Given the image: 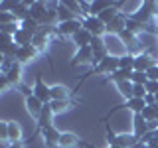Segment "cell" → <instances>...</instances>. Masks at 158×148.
Masks as SVG:
<instances>
[{
	"mask_svg": "<svg viewBox=\"0 0 158 148\" xmlns=\"http://www.w3.org/2000/svg\"><path fill=\"white\" fill-rule=\"evenodd\" d=\"M8 148H24V144H22V140H20V142H10Z\"/></svg>",
	"mask_w": 158,
	"mask_h": 148,
	"instance_id": "obj_42",
	"label": "cell"
},
{
	"mask_svg": "<svg viewBox=\"0 0 158 148\" xmlns=\"http://www.w3.org/2000/svg\"><path fill=\"white\" fill-rule=\"evenodd\" d=\"M0 136H2V140H8V122L0 125Z\"/></svg>",
	"mask_w": 158,
	"mask_h": 148,
	"instance_id": "obj_39",
	"label": "cell"
},
{
	"mask_svg": "<svg viewBox=\"0 0 158 148\" xmlns=\"http://www.w3.org/2000/svg\"><path fill=\"white\" fill-rule=\"evenodd\" d=\"M144 87H146L148 95H158V81H148Z\"/></svg>",
	"mask_w": 158,
	"mask_h": 148,
	"instance_id": "obj_38",
	"label": "cell"
},
{
	"mask_svg": "<svg viewBox=\"0 0 158 148\" xmlns=\"http://www.w3.org/2000/svg\"><path fill=\"white\" fill-rule=\"evenodd\" d=\"M156 18H158V14H156Z\"/></svg>",
	"mask_w": 158,
	"mask_h": 148,
	"instance_id": "obj_46",
	"label": "cell"
},
{
	"mask_svg": "<svg viewBox=\"0 0 158 148\" xmlns=\"http://www.w3.org/2000/svg\"><path fill=\"white\" fill-rule=\"evenodd\" d=\"M146 146H148V148H158V136H156V138H152V140L148 142Z\"/></svg>",
	"mask_w": 158,
	"mask_h": 148,
	"instance_id": "obj_41",
	"label": "cell"
},
{
	"mask_svg": "<svg viewBox=\"0 0 158 148\" xmlns=\"http://www.w3.org/2000/svg\"><path fill=\"white\" fill-rule=\"evenodd\" d=\"M20 75H22V65H20V63L16 61V63L12 65V69H10V71H8L4 77L8 79L10 87H16V85H20Z\"/></svg>",
	"mask_w": 158,
	"mask_h": 148,
	"instance_id": "obj_17",
	"label": "cell"
},
{
	"mask_svg": "<svg viewBox=\"0 0 158 148\" xmlns=\"http://www.w3.org/2000/svg\"><path fill=\"white\" fill-rule=\"evenodd\" d=\"M118 69L135 71V56H132V53H125V56H121V57H118Z\"/></svg>",
	"mask_w": 158,
	"mask_h": 148,
	"instance_id": "obj_22",
	"label": "cell"
},
{
	"mask_svg": "<svg viewBox=\"0 0 158 148\" xmlns=\"http://www.w3.org/2000/svg\"><path fill=\"white\" fill-rule=\"evenodd\" d=\"M131 75H132V71H125V69H117L115 73H111L109 75V81H113V83H123V81H131Z\"/></svg>",
	"mask_w": 158,
	"mask_h": 148,
	"instance_id": "obj_24",
	"label": "cell"
},
{
	"mask_svg": "<svg viewBox=\"0 0 158 148\" xmlns=\"http://www.w3.org/2000/svg\"><path fill=\"white\" fill-rule=\"evenodd\" d=\"M156 105H158V95H156Z\"/></svg>",
	"mask_w": 158,
	"mask_h": 148,
	"instance_id": "obj_45",
	"label": "cell"
},
{
	"mask_svg": "<svg viewBox=\"0 0 158 148\" xmlns=\"http://www.w3.org/2000/svg\"><path fill=\"white\" fill-rule=\"evenodd\" d=\"M109 148H121V146H109Z\"/></svg>",
	"mask_w": 158,
	"mask_h": 148,
	"instance_id": "obj_44",
	"label": "cell"
},
{
	"mask_svg": "<svg viewBox=\"0 0 158 148\" xmlns=\"http://www.w3.org/2000/svg\"><path fill=\"white\" fill-rule=\"evenodd\" d=\"M20 138H22L20 126L16 125V122H8V140L10 142H20Z\"/></svg>",
	"mask_w": 158,
	"mask_h": 148,
	"instance_id": "obj_29",
	"label": "cell"
},
{
	"mask_svg": "<svg viewBox=\"0 0 158 148\" xmlns=\"http://www.w3.org/2000/svg\"><path fill=\"white\" fill-rule=\"evenodd\" d=\"M52 118H53V111H52V107H49V105H44L42 115L38 117V126H40V130H44L46 126L52 125Z\"/></svg>",
	"mask_w": 158,
	"mask_h": 148,
	"instance_id": "obj_18",
	"label": "cell"
},
{
	"mask_svg": "<svg viewBox=\"0 0 158 148\" xmlns=\"http://www.w3.org/2000/svg\"><path fill=\"white\" fill-rule=\"evenodd\" d=\"M14 42H16V46H20V47L32 46V42H34V34H30L28 30H24V28H20L18 32H16V36H14Z\"/></svg>",
	"mask_w": 158,
	"mask_h": 148,
	"instance_id": "obj_15",
	"label": "cell"
},
{
	"mask_svg": "<svg viewBox=\"0 0 158 148\" xmlns=\"http://www.w3.org/2000/svg\"><path fill=\"white\" fill-rule=\"evenodd\" d=\"M127 109H128V111H132L135 115H140V113L146 109V103H144V99H136V97H132L131 101H127Z\"/></svg>",
	"mask_w": 158,
	"mask_h": 148,
	"instance_id": "obj_21",
	"label": "cell"
},
{
	"mask_svg": "<svg viewBox=\"0 0 158 148\" xmlns=\"http://www.w3.org/2000/svg\"><path fill=\"white\" fill-rule=\"evenodd\" d=\"M132 148H148V146H146V144H144V142H142V140H140V142H136V144H135V146H132Z\"/></svg>",
	"mask_w": 158,
	"mask_h": 148,
	"instance_id": "obj_43",
	"label": "cell"
},
{
	"mask_svg": "<svg viewBox=\"0 0 158 148\" xmlns=\"http://www.w3.org/2000/svg\"><path fill=\"white\" fill-rule=\"evenodd\" d=\"M61 4H63V6H65V8H69V10H71L73 14L81 12V4H79V2H71V0H63Z\"/></svg>",
	"mask_w": 158,
	"mask_h": 148,
	"instance_id": "obj_36",
	"label": "cell"
},
{
	"mask_svg": "<svg viewBox=\"0 0 158 148\" xmlns=\"http://www.w3.org/2000/svg\"><path fill=\"white\" fill-rule=\"evenodd\" d=\"M142 118H144L146 122H152V121H158V105H150V107H146L144 111L140 113Z\"/></svg>",
	"mask_w": 158,
	"mask_h": 148,
	"instance_id": "obj_30",
	"label": "cell"
},
{
	"mask_svg": "<svg viewBox=\"0 0 158 148\" xmlns=\"http://www.w3.org/2000/svg\"><path fill=\"white\" fill-rule=\"evenodd\" d=\"M117 87H118V91H121V95L127 97V101H131L132 99V87L135 85H132L131 81H123V83H118Z\"/></svg>",
	"mask_w": 158,
	"mask_h": 148,
	"instance_id": "obj_31",
	"label": "cell"
},
{
	"mask_svg": "<svg viewBox=\"0 0 158 148\" xmlns=\"http://www.w3.org/2000/svg\"><path fill=\"white\" fill-rule=\"evenodd\" d=\"M83 28H85L93 38H101V36H105V34H107V26H105V24H103L97 16H87V18H83Z\"/></svg>",
	"mask_w": 158,
	"mask_h": 148,
	"instance_id": "obj_3",
	"label": "cell"
},
{
	"mask_svg": "<svg viewBox=\"0 0 158 148\" xmlns=\"http://www.w3.org/2000/svg\"><path fill=\"white\" fill-rule=\"evenodd\" d=\"M48 42H49V36H48V34H44V32H38L36 36H34V42H32V46L36 47L38 51H42V49L48 46Z\"/></svg>",
	"mask_w": 158,
	"mask_h": 148,
	"instance_id": "obj_26",
	"label": "cell"
},
{
	"mask_svg": "<svg viewBox=\"0 0 158 148\" xmlns=\"http://www.w3.org/2000/svg\"><path fill=\"white\" fill-rule=\"evenodd\" d=\"M127 20H128V16H127L125 12H121V14H118V16L107 26V34H115V36H121V34L127 30Z\"/></svg>",
	"mask_w": 158,
	"mask_h": 148,
	"instance_id": "obj_10",
	"label": "cell"
},
{
	"mask_svg": "<svg viewBox=\"0 0 158 148\" xmlns=\"http://www.w3.org/2000/svg\"><path fill=\"white\" fill-rule=\"evenodd\" d=\"M38 56V49L34 46H26V47H18V53H16V61L20 65H24V63L32 61L34 57Z\"/></svg>",
	"mask_w": 158,
	"mask_h": 148,
	"instance_id": "obj_12",
	"label": "cell"
},
{
	"mask_svg": "<svg viewBox=\"0 0 158 148\" xmlns=\"http://www.w3.org/2000/svg\"><path fill=\"white\" fill-rule=\"evenodd\" d=\"M48 4L46 2H32L30 4V18H34L36 22L42 26L44 24V20H46V16H48Z\"/></svg>",
	"mask_w": 158,
	"mask_h": 148,
	"instance_id": "obj_8",
	"label": "cell"
},
{
	"mask_svg": "<svg viewBox=\"0 0 158 148\" xmlns=\"http://www.w3.org/2000/svg\"><path fill=\"white\" fill-rule=\"evenodd\" d=\"M121 39L125 43H131V46H135V43H136V36H135V34H131L128 30H125V32L121 34Z\"/></svg>",
	"mask_w": 158,
	"mask_h": 148,
	"instance_id": "obj_34",
	"label": "cell"
},
{
	"mask_svg": "<svg viewBox=\"0 0 158 148\" xmlns=\"http://www.w3.org/2000/svg\"><path fill=\"white\" fill-rule=\"evenodd\" d=\"M69 99V89L63 85H53L52 87V101H65Z\"/></svg>",
	"mask_w": 158,
	"mask_h": 148,
	"instance_id": "obj_23",
	"label": "cell"
},
{
	"mask_svg": "<svg viewBox=\"0 0 158 148\" xmlns=\"http://www.w3.org/2000/svg\"><path fill=\"white\" fill-rule=\"evenodd\" d=\"M42 136H44V140H46L48 146H57L59 144V138H61V132H59L53 125H49V126H46L42 130Z\"/></svg>",
	"mask_w": 158,
	"mask_h": 148,
	"instance_id": "obj_11",
	"label": "cell"
},
{
	"mask_svg": "<svg viewBox=\"0 0 158 148\" xmlns=\"http://www.w3.org/2000/svg\"><path fill=\"white\" fill-rule=\"evenodd\" d=\"M77 63H91L93 65V49H91V46L77 49L75 57H73V65H77Z\"/></svg>",
	"mask_w": 158,
	"mask_h": 148,
	"instance_id": "obj_14",
	"label": "cell"
},
{
	"mask_svg": "<svg viewBox=\"0 0 158 148\" xmlns=\"http://www.w3.org/2000/svg\"><path fill=\"white\" fill-rule=\"evenodd\" d=\"M57 20H59V24H61V22H69V20H77V18H75V14H73L71 10L65 8L61 2H59V6H57Z\"/></svg>",
	"mask_w": 158,
	"mask_h": 148,
	"instance_id": "obj_25",
	"label": "cell"
},
{
	"mask_svg": "<svg viewBox=\"0 0 158 148\" xmlns=\"http://www.w3.org/2000/svg\"><path fill=\"white\" fill-rule=\"evenodd\" d=\"M156 59L150 56V53H146V51H140V53H136L135 56V71H142V73H146L148 69H150L152 65H156Z\"/></svg>",
	"mask_w": 158,
	"mask_h": 148,
	"instance_id": "obj_6",
	"label": "cell"
},
{
	"mask_svg": "<svg viewBox=\"0 0 158 148\" xmlns=\"http://www.w3.org/2000/svg\"><path fill=\"white\" fill-rule=\"evenodd\" d=\"M146 132H148V122L142 118V115H135V132H132V134L142 138Z\"/></svg>",
	"mask_w": 158,
	"mask_h": 148,
	"instance_id": "obj_20",
	"label": "cell"
},
{
	"mask_svg": "<svg viewBox=\"0 0 158 148\" xmlns=\"http://www.w3.org/2000/svg\"><path fill=\"white\" fill-rule=\"evenodd\" d=\"M26 109H28V113L32 115L34 118H38L40 115H42V111H44V103L40 101L38 97H26Z\"/></svg>",
	"mask_w": 158,
	"mask_h": 148,
	"instance_id": "obj_13",
	"label": "cell"
},
{
	"mask_svg": "<svg viewBox=\"0 0 158 148\" xmlns=\"http://www.w3.org/2000/svg\"><path fill=\"white\" fill-rule=\"evenodd\" d=\"M73 42H75V46H77V49L79 47H87V46H91V42H93V36L87 32L85 28H81L79 32L73 36Z\"/></svg>",
	"mask_w": 158,
	"mask_h": 148,
	"instance_id": "obj_16",
	"label": "cell"
},
{
	"mask_svg": "<svg viewBox=\"0 0 158 148\" xmlns=\"http://www.w3.org/2000/svg\"><path fill=\"white\" fill-rule=\"evenodd\" d=\"M79 144V136L75 132H61V138H59V144L61 148H73Z\"/></svg>",
	"mask_w": 158,
	"mask_h": 148,
	"instance_id": "obj_19",
	"label": "cell"
},
{
	"mask_svg": "<svg viewBox=\"0 0 158 148\" xmlns=\"http://www.w3.org/2000/svg\"><path fill=\"white\" fill-rule=\"evenodd\" d=\"M32 89H34V97H38L44 105H49V103H52V87H48L40 75H36V81H34Z\"/></svg>",
	"mask_w": 158,
	"mask_h": 148,
	"instance_id": "obj_4",
	"label": "cell"
},
{
	"mask_svg": "<svg viewBox=\"0 0 158 148\" xmlns=\"http://www.w3.org/2000/svg\"><path fill=\"white\" fill-rule=\"evenodd\" d=\"M146 77H148V81H158V63L146 71Z\"/></svg>",
	"mask_w": 158,
	"mask_h": 148,
	"instance_id": "obj_37",
	"label": "cell"
},
{
	"mask_svg": "<svg viewBox=\"0 0 158 148\" xmlns=\"http://www.w3.org/2000/svg\"><path fill=\"white\" fill-rule=\"evenodd\" d=\"M81 28H83V18H81V20H69V22H61V24H57L56 34H57V36H61V38H65V36L73 38Z\"/></svg>",
	"mask_w": 158,
	"mask_h": 148,
	"instance_id": "obj_5",
	"label": "cell"
},
{
	"mask_svg": "<svg viewBox=\"0 0 158 148\" xmlns=\"http://www.w3.org/2000/svg\"><path fill=\"white\" fill-rule=\"evenodd\" d=\"M132 97L144 99V97H146V87H144V85H135V87H132Z\"/></svg>",
	"mask_w": 158,
	"mask_h": 148,
	"instance_id": "obj_35",
	"label": "cell"
},
{
	"mask_svg": "<svg viewBox=\"0 0 158 148\" xmlns=\"http://www.w3.org/2000/svg\"><path fill=\"white\" fill-rule=\"evenodd\" d=\"M49 107H52L53 115H59V113L71 109V101H69V99H65V101H52V103H49Z\"/></svg>",
	"mask_w": 158,
	"mask_h": 148,
	"instance_id": "obj_28",
	"label": "cell"
},
{
	"mask_svg": "<svg viewBox=\"0 0 158 148\" xmlns=\"http://www.w3.org/2000/svg\"><path fill=\"white\" fill-rule=\"evenodd\" d=\"M10 87V83H8V79L4 77V75H0V89H2V91H6V89Z\"/></svg>",
	"mask_w": 158,
	"mask_h": 148,
	"instance_id": "obj_40",
	"label": "cell"
},
{
	"mask_svg": "<svg viewBox=\"0 0 158 148\" xmlns=\"http://www.w3.org/2000/svg\"><path fill=\"white\" fill-rule=\"evenodd\" d=\"M146 28H148V26H144V24H140V22H136V20H132V18L127 20V30H128L131 34H135V36H138L140 32H146Z\"/></svg>",
	"mask_w": 158,
	"mask_h": 148,
	"instance_id": "obj_27",
	"label": "cell"
},
{
	"mask_svg": "<svg viewBox=\"0 0 158 148\" xmlns=\"http://www.w3.org/2000/svg\"><path fill=\"white\" fill-rule=\"evenodd\" d=\"M91 49H93V67L99 65V63H101L103 59L109 56V49H107L105 43H103V39H101V38H93V42H91Z\"/></svg>",
	"mask_w": 158,
	"mask_h": 148,
	"instance_id": "obj_7",
	"label": "cell"
},
{
	"mask_svg": "<svg viewBox=\"0 0 158 148\" xmlns=\"http://www.w3.org/2000/svg\"><path fill=\"white\" fill-rule=\"evenodd\" d=\"M10 22H18V20L14 18V14H12V12H0V26L10 24Z\"/></svg>",
	"mask_w": 158,
	"mask_h": 148,
	"instance_id": "obj_33",
	"label": "cell"
},
{
	"mask_svg": "<svg viewBox=\"0 0 158 148\" xmlns=\"http://www.w3.org/2000/svg\"><path fill=\"white\" fill-rule=\"evenodd\" d=\"M131 83H132V85H146V83H148L146 73H142V71H132Z\"/></svg>",
	"mask_w": 158,
	"mask_h": 148,
	"instance_id": "obj_32",
	"label": "cell"
},
{
	"mask_svg": "<svg viewBox=\"0 0 158 148\" xmlns=\"http://www.w3.org/2000/svg\"><path fill=\"white\" fill-rule=\"evenodd\" d=\"M118 69V57L117 56H107L99 65H95V73H115Z\"/></svg>",
	"mask_w": 158,
	"mask_h": 148,
	"instance_id": "obj_9",
	"label": "cell"
},
{
	"mask_svg": "<svg viewBox=\"0 0 158 148\" xmlns=\"http://www.w3.org/2000/svg\"><path fill=\"white\" fill-rule=\"evenodd\" d=\"M156 14H158V2H154V0H146V2H142V6L138 8L135 14H131L128 18H132V20H136V22L148 26V20H150L152 16H156Z\"/></svg>",
	"mask_w": 158,
	"mask_h": 148,
	"instance_id": "obj_1",
	"label": "cell"
},
{
	"mask_svg": "<svg viewBox=\"0 0 158 148\" xmlns=\"http://www.w3.org/2000/svg\"><path fill=\"white\" fill-rule=\"evenodd\" d=\"M109 146H121V148H132L136 142H140V138L135 134H115V132H109L107 134Z\"/></svg>",
	"mask_w": 158,
	"mask_h": 148,
	"instance_id": "obj_2",
	"label": "cell"
}]
</instances>
